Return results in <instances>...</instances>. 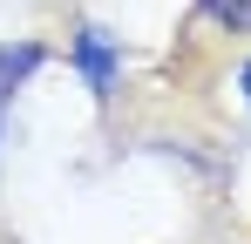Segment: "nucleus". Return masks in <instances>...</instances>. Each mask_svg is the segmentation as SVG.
<instances>
[{
    "label": "nucleus",
    "mask_w": 251,
    "mask_h": 244,
    "mask_svg": "<svg viewBox=\"0 0 251 244\" xmlns=\"http://www.w3.org/2000/svg\"><path fill=\"white\" fill-rule=\"evenodd\" d=\"M27 68H41V48H0V102L21 88V75Z\"/></svg>",
    "instance_id": "f257e3e1"
},
{
    "label": "nucleus",
    "mask_w": 251,
    "mask_h": 244,
    "mask_svg": "<svg viewBox=\"0 0 251 244\" xmlns=\"http://www.w3.org/2000/svg\"><path fill=\"white\" fill-rule=\"evenodd\" d=\"M75 54H82L88 81H95V88H109V68H116V48H109L102 34H82V48H75Z\"/></svg>",
    "instance_id": "f03ea898"
},
{
    "label": "nucleus",
    "mask_w": 251,
    "mask_h": 244,
    "mask_svg": "<svg viewBox=\"0 0 251 244\" xmlns=\"http://www.w3.org/2000/svg\"><path fill=\"white\" fill-rule=\"evenodd\" d=\"M210 21H224V27H251V0H204Z\"/></svg>",
    "instance_id": "7ed1b4c3"
},
{
    "label": "nucleus",
    "mask_w": 251,
    "mask_h": 244,
    "mask_svg": "<svg viewBox=\"0 0 251 244\" xmlns=\"http://www.w3.org/2000/svg\"><path fill=\"white\" fill-rule=\"evenodd\" d=\"M245 95H251V68H245Z\"/></svg>",
    "instance_id": "20e7f679"
}]
</instances>
